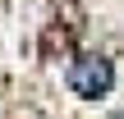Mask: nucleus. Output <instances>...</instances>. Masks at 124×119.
I'll return each instance as SVG.
<instances>
[{
	"instance_id": "nucleus-1",
	"label": "nucleus",
	"mask_w": 124,
	"mask_h": 119,
	"mask_svg": "<svg viewBox=\"0 0 124 119\" xmlns=\"http://www.w3.org/2000/svg\"><path fill=\"white\" fill-rule=\"evenodd\" d=\"M69 87H74L78 96H101V92L110 87V64L97 60V55L74 60V64H69Z\"/></svg>"
}]
</instances>
